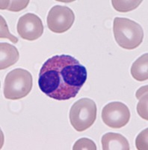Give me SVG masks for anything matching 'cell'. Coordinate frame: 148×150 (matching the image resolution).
Segmentation results:
<instances>
[{
  "label": "cell",
  "instance_id": "obj_1",
  "mask_svg": "<svg viewBox=\"0 0 148 150\" xmlns=\"http://www.w3.org/2000/svg\"><path fill=\"white\" fill-rule=\"evenodd\" d=\"M87 80V69L74 57L57 55L41 67L38 86L43 93L57 101H66L77 96Z\"/></svg>",
  "mask_w": 148,
  "mask_h": 150
},
{
  "label": "cell",
  "instance_id": "obj_2",
  "mask_svg": "<svg viewBox=\"0 0 148 150\" xmlns=\"http://www.w3.org/2000/svg\"><path fill=\"white\" fill-rule=\"evenodd\" d=\"M113 33L116 42L123 49H135L143 41V29L140 24L130 19L115 17L113 23Z\"/></svg>",
  "mask_w": 148,
  "mask_h": 150
},
{
  "label": "cell",
  "instance_id": "obj_3",
  "mask_svg": "<svg viewBox=\"0 0 148 150\" xmlns=\"http://www.w3.org/2000/svg\"><path fill=\"white\" fill-rule=\"evenodd\" d=\"M32 75L22 68L9 72L4 82V96L9 100H19L26 97L32 89Z\"/></svg>",
  "mask_w": 148,
  "mask_h": 150
},
{
  "label": "cell",
  "instance_id": "obj_4",
  "mask_svg": "<svg viewBox=\"0 0 148 150\" xmlns=\"http://www.w3.org/2000/svg\"><path fill=\"white\" fill-rule=\"evenodd\" d=\"M97 105L92 99L84 98L76 101L70 108V122L77 131H84L92 126L97 119Z\"/></svg>",
  "mask_w": 148,
  "mask_h": 150
},
{
  "label": "cell",
  "instance_id": "obj_5",
  "mask_svg": "<svg viewBox=\"0 0 148 150\" xmlns=\"http://www.w3.org/2000/svg\"><path fill=\"white\" fill-rule=\"evenodd\" d=\"M75 21V14L70 8L55 5L49 10L47 15V26L55 33H64L71 28Z\"/></svg>",
  "mask_w": 148,
  "mask_h": 150
},
{
  "label": "cell",
  "instance_id": "obj_6",
  "mask_svg": "<svg viewBox=\"0 0 148 150\" xmlns=\"http://www.w3.org/2000/svg\"><path fill=\"white\" fill-rule=\"evenodd\" d=\"M102 120L107 126L114 129L125 126L130 120V111L127 106L120 101L109 103L102 110Z\"/></svg>",
  "mask_w": 148,
  "mask_h": 150
},
{
  "label": "cell",
  "instance_id": "obj_7",
  "mask_svg": "<svg viewBox=\"0 0 148 150\" xmlns=\"http://www.w3.org/2000/svg\"><path fill=\"white\" fill-rule=\"evenodd\" d=\"M17 29L20 36L27 41H35L43 33V25L41 19L32 13H27L20 17Z\"/></svg>",
  "mask_w": 148,
  "mask_h": 150
},
{
  "label": "cell",
  "instance_id": "obj_8",
  "mask_svg": "<svg viewBox=\"0 0 148 150\" xmlns=\"http://www.w3.org/2000/svg\"><path fill=\"white\" fill-rule=\"evenodd\" d=\"M102 146L103 150H129L127 139L118 133H107L102 137Z\"/></svg>",
  "mask_w": 148,
  "mask_h": 150
},
{
  "label": "cell",
  "instance_id": "obj_9",
  "mask_svg": "<svg viewBox=\"0 0 148 150\" xmlns=\"http://www.w3.org/2000/svg\"><path fill=\"white\" fill-rule=\"evenodd\" d=\"M0 48H1L0 69L4 70L14 65L19 59L20 54L16 47L9 45L8 43H1Z\"/></svg>",
  "mask_w": 148,
  "mask_h": 150
},
{
  "label": "cell",
  "instance_id": "obj_10",
  "mask_svg": "<svg viewBox=\"0 0 148 150\" xmlns=\"http://www.w3.org/2000/svg\"><path fill=\"white\" fill-rule=\"evenodd\" d=\"M131 74L137 81H145L148 79V54L139 57L131 67Z\"/></svg>",
  "mask_w": 148,
  "mask_h": 150
},
{
  "label": "cell",
  "instance_id": "obj_11",
  "mask_svg": "<svg viewBox=\"0 0 148 150\" xmlns=\"http://www.w3.org/2000/svg\"><path fill=\"white\" fill-rule=\"evenodd\" d=\"M147 86L140 88L136 92V98L139 99L137 105L138 113L144 120H147Z\"/></svg>",
  "mask_w": 148,
  "mask_h": 150
},
{
  "label": "cell",
  "instance_id": "obj_12",
  "mask_svg": "<svg viewBox=\"0 0 148 150\" xmlns=\"http://www.w3.org/2000/svg\"><path fill=\"white\" fill-rule=\"evenodd\" d=\"M142 2L141 0H131V1H119V0H112V6L116 11L119 12H128L135 10L138 7Z\"/></svg>",
  "mask_w": 148,
  "mask_h": 150
},
{
  "label": "cell",
  "instance_id": "obj_13",
  "mask_svg": "<svg viewBox=\"0 0 148 150\" xmlns=\"http://www.w3.org/2000/svg\"><path fill=\"white\" fill-rule=\"evenodd\" d=\"M29 1H1V9L11 11H20L29 5Z\"/></svg>",
  "mask_w": 148,
  "mask_h": 150
},
{
  "label": "cell",
  "instance_id": "obj_14",
  "mask_svg": "<svg viewBox=\"0 0 148 150\" xmlns=\"http://www.w3.org/2000/svg\"><path fill=\"white\" fill-rule=\"evenodd\" d=\"M73 150H96L97 146L93 140L88 138H81L77 140L73 146Z\"/></svg>",
  "mask_w": 148,
  "mask_h": 150
},
{
  "label": "cell",
  "instance_id": "obj_15",
  "mask_svg": "<svg viewBox=\"0 0 148 150\" xmlns=\"http://www.w3.org/2000/svg\"><path fill=\"white\" fill-rule=\"evenodd\" d=\"M1 38H8L13 43L18 42V38L10 33L5 19L1 17Z\"/></svg>",
  "mask_w": 148,
  "mask_h": 150
},
{
  "label": "cell",
  "instance_id": "obj_16",
  "mask_svg": "<svg viewBox=\"0 0 148 150\" xmlns=\"http://www.w3.org/2000/svg\"><path fill=\"white\" fill-rule=\"evenodd\" d=\"M147 128H146L137 137L135 144L138 150L147 149Z\"/></svg>",
  "mask_w": 148,
  "mask_h": 150
}]
</instances>
